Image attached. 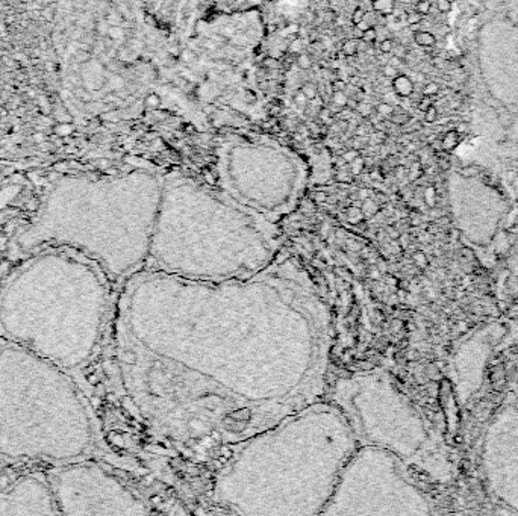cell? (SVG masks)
<instances>
[{"instance_id":"1","label":"cell","mask_w":518,"mask_h":516,"mask_svg":"<svg viewBox=\"0 0 518 516\" xmlns=\"http://www.w3.org/2000/svg\"><path fill=\"white\" fill-rule=\"evenodd\" d=\"M332 338L329 306L294 259L225 282L141 270L120 301L128 395L190 448L236 445L320 401Z\"/></svg>"},{"instance_id":"2","label":"cell","mask_w":518,"mask_h":516,"mask_svg":"<svg viewBox=\"0 0 518 516\" xmlns=\"http://www.w3.org/2000/svg\"><path fill=\"white\" fill-rule=\"evenodd\" d=\"M358 445L337 404L312 403L238 442L215 476L214 499L236 515L323 513Z\"/></svg>"},{"instance_id":"3","label":"cell","mask_w":518,"mask_h":516,"mask_svg":"<svg viewBox=\"0 0 518 516\" xmlns=\"http://www.w3.org/2000/svg\"><path fill=\"white\" fill-rule=\"evenodd\" d=\"M161 199L149 176L62 179L19 238L24 250L59 248L97 265L108 280H129L146 268Z\"/></svg>"},{"instance_id":"4","label":"cell","mask_w":518,"mask_h":516,"mask_svg":"<svg viewBox=\"0 0 518 516\" xmlns=\"http://www.w3.org/2000/svg\"><path fill=\"white\" fill-rule=\"evenodd\" d=\"M108 278L83 256L38 250L0 291V332L64 369L88 362L108 313Z\"/></svg>"},{"instance_id":"5","label":"cell","mask_w":518,"mask_h":516,"mask_svg":"<svg viewBox=\"0 0 518 516\" xmlns=\"http://www.w3.org/2000/svg\"><path fill=\"white\" fill-rule=\"evenodd\" d=\"M273 221L188 180L161 189L144 270L200 282L247 278L276 260Z\"/></svg>"},{"instance_id":"6","label":"cell","mask_w":518,"mask_h":516,"mask_svg":"<svg viewBox=\"0 0 518 516\" xmlns=\"http://www.w3.org/2000/svg\"><path fill=\"white\" fill-rule=\"evenodd\" d=\"M96 443V427L64 368L23 347L0 348V454L70 463Z\"/></svg>"},{"instance_id":"7","label":"cell","mask_w":518,"mask_h":516,"mask_svg":"<svg viewBox=\"0 0 518 516\" xmlns=\"http://www.w3.org/2000/svg\"><path fill=\"white\" fill-rule=\"evenodd\" d=\"M330 401L341 409L359 445H374L441 476L444 460L427 421L386 371H359L340 379Z\"/></svg>"},{"instance_id":"8","label":"cell","mask_w":518,"mask_h":516,"mask_svg":"<svg viewBox=\"0 0 518 516\" xmlns=\"http://www.w3.org/2000/svg\"><path fill=\"white\" fill-rule=\"evenodd\" d=\"M429 498L409 477L406 463L374 445H358L340 472L321 515H427Z\"/></svg>"},{"instance_id":"9","label":"cell","mask_w":518,"mask_h":516,"mask_svg":"<svg viewBox=\"0 0 518 516\" xmlns=\"http://www.w3.org/2000/svg\"><path fill=\"white\" fill-rule=\"evenodd\" d=\"M58 513L62 515H147L150 507L113 472L76 460L64 463L49 480Z\"/></svg>"},{"instance_id":"10","label":"cell","mask_w":518,"mask_h":516,"mask_svg":"<svg viewBox=\"0 0 518 516\" xmlns=\"http://www.w3.org/2000/svg\"><path fill=\"white\" fill-rule=\"evenodd\" d=\"M480 469L488 492L518 512V401L503 406L480 443Z\"/></svg>"},{"instance_id":"11","label":"cell","mask_w":518,"mask_h":516,"mask_svg":"<svg viewBox=\"0 0 518 516\" xmlns=\"http://www.w3.org/2000/svg\"><path fill=\"white\" fill-rule=\"evenodd\" d=\"M506 327L500 323H488L460 342L452 360L453 385L458 395L465 403L482 386L488 357L505 338Z\"/></svg>"},{"instance_id":"12","label":"cell","mask_w":518,"mask_h":516,"mask_svg":"<svg viewBox=\"0 0 518 516\" xmlns=\"http://www.w3.org/2000/svg\"><path fill=\"white\" fill-rule=\"evenodd\" d=\"M0 515H58L50 483L24 476L0 489Z\"/></svg>"},{"instance_id":"13","label":"cell","mask_w":518,"mask_h":516,"mask_svg":"<svg viewBox=\"0 0 518 516\" xmlns=\"http://www.w3.org/2000/svg\"><path fill=\"white\" fill-rule=\"evenodd\" d=\"M393 88L396 91V94L399 97H409L414 92V82L411 80V77L404 76V74H399L397 77L393 79Z\"/></svg>"},{"instance_id":"14","label":"cell","mask_w":518,"mask_h":516,"mask_svg":"<svg viewBox=\"0 0 518 516\" xmlns=\"http://www.w3.org/2000/svg\"><path fill=\"white\" fill-rule=\"evenodd\" d=\"M414 41L415 44H418L420 47H433L437 44V38L432 32L429 31H417L414 34Z\"/></svg>"},{"instance_id":"15","label":"cell","mask_w":518,"mask_h":516,"mask_svg":"<svg viewBox=\"0 0 518 516\" xmlns=\"http://www.w3.org/2000/svg\"><path fill=\"white\" fill-rule=\"evenodd\" d=\"M459 133L456 132V130H449V132H445L444 133V136L441 138V146H442V150L444 151H453L456 147H458V144H459Z\"/></svg>"},{"instance_id":"16","label":"cell","mask_w":518,"mask_h":516,"mask_svg":"<svg viewBox=\"0 0 518 516\" xmlns=\"http://www.w3.org/2000/svg\"><path fill=\"white\" fill-rule=\"evenodd\" d=\"M396 8V0H373V9L382 16H391Z\"/></svg>"},{"instance_id":"17","label":"cell","mask_w":518,"mask_h":516,"mask_svg":"<svg viewBox=\"0 0 518 516\" xmlns=\"http://www.w3.org/2000/svg\"><path fill=\"white\" fill-rule=\"evenodd\" d=\"M358 46H359V39L348 38L347 41H344L341 50L345 56H355V55L358 53Z\"/></svg>"},{"instance_id":"18","label":"cell","mask_w":518,"mask_h":516,"mask_svg":"<svg viewBox=\"0 0 518 516\" xmlns=\"http://www.w3.org/2000/svg\"><path fill=\"white\" fill-rule=\"evenodd\" d=\"M389 120H391V123L399 124V126H404V124L409 123L411 117H409L408 112H404V111H402V109H399V111L394 109V112H393V115L389 117Z\"/></svg>"},{"instance_id":"19","label":"cell","mask_w":518,"mask_h":516,"mask_svg":"<svg viewBox=\"0 0 518 516\" xmlns=\"http://www.w3.org/2000/svg\"><path fill=\"white\" fill-rule=\"evenodd\" d=\"M394 109H396V108L391 105V103L382 102V103H379V105L376 106V112H377V115H381V117H384V118H389L391 115H393Z\"/></svg>"},{"instance_id":"20","label":"cell","mask_w":518,"mask_h":516,"mask_svg":"<svg viewBox=\"0 0 518 516\" xmlns=\"http://www.w3.org/2000/svg\"><path fill=\"white\" fill-rule=\"evenodd\" d=\"M348 102V95L344 91H333L332 94V103L338 108H345Z\"/></svg>"},{"instance_id":"21","label":"cell","mask_w":518,"mask_h":516,"mask_svg":"<svg viewBox=\"0 0 518 516\" xmlns=\"http://www.w3.org/2000/svg\"><path fill=\"white\" fill-rule=\"evenodd\" d=\"M361 39L364 41V43H367V44H373V43H376V39H377V31L374 29L373 26H371V27H368L367 31H364V32L361 34Z\"/></svg>"},{"instance_id":"22","label":"cell","mask_w":518,"mask_h":516,"mask_svg":"<svg viewBox=\"0 0 518 516\" xmlns=\"http://www.w3.org/2000/svg\"><path fill=\"white\" fill-rule=\"evenodd\" d=\"M355 111H356V112H358L362 118H368V117H371V114H373V108H371L368 103H365V102L358 103Z\"/></svg>"},{"instance_id":"23","label":"cell","mask_w":518,"mask_h":516,"mask_svg":"<svg viewBox=\"0 0 518 516\" xmlns=\"http://www.w3.org/2000/svg\"><path fill=\"white\" fill-rule=\"evenodd\" d=\"M430 9H432V3L429 2V0H418L417 5H415V11L418 14H422L423 17L427 16V14L430 12Z\"/></svg>"},{"instance_id":"24","label":"cell","mask_w":518,"mask_h":516,"mask_svg":"<svg viewBox=\"0 0 518 516\" xmlns=\"http://www.w3.org/2000/svg\"><path fill=\"white\" fill-rule=\"evenodd\" d=\"M438 92H440V85L437 82H429L423 88V95H427V97H435Z\"/></svg>"},{"instance_id":"25","label":"cell","mask_w":518,"mask_h":516,"mask_svg":"<svg viewBox=\"0 0 518 516\" xmlns=\"http://www.w3.org/2000/svg\"><path fill=\"white\" fill-rule=\"evenodd\" d=\"M144 105H146V108H150V109H156V108H159V105H161V99H159V95H158V94H155V92H153V94H149V95L146 97V100H144Z\"/></svg>"},{"instance_id":"26","label":"cell","mask_w":518,"mask_h":516,"mask_svg":"<svg viewBox=\"0 0 518 516\" xmlns=\"http://www.w3.org/2000/svg\"><path fill=\"white\" fill-rule=\"evenodd\" d=\"M302 91L305 92V95L307 97V100L309 102H312L317 97V88L314 83H305V85L302 87Z\"/></svg>"},{"instance_id":"27","label":"cell","mask_w":518,"mask_h":516,"mask_svg":"<svg viewBox=\"0 0 518 516\" xmlns=\"http://www.w3.org/2000/svg\"><path fill=\"white\" fill-rule=\"evenodd\" d=\"M297 65H299L302 70H309V68L312 67L311 56H307L306 53H300L299 58H297Z\"/></svg>"},{"instance_id":"28","label":"cell","mask_w":518,"mask_h":516,"mask_svg":"<svg viewBox=\"0 0 518 516\" xmlns=\"http://www.w3.org/2000/svg\"><path fill=\"white\" fill-rule=\"evenodd\" d=\"M437 118H438V109L432 105L430 108H427L424 111V121L426 123H435Z\"/></svg>"},{"instance_id":"29","label":"cell","mask_w":518,"mask_h":516,"mask_svg":"<svg viewBox=\"0 0 518 516\" xmlns=\"http://www.w3.org/2000/svg\"><path fill=\"white\" fill-rule=\"evenodd\" d=\"M406 18H408V24H411V26H417V24L422 23L423 16H422V14H418L417 11H411V12H408V16H406Z\"/></svg>"},{"instance_id":"30","label":"cell","mask_w":518,"mask_h":516,"mask_svg":"<svg viewBox=\"0 0 518 516\" xmlns=\"http://www.w3.org/2000/svg\"><path fill=\"white\" fill-rule=\"evenodd\" d=\"M294 103H296L297 106H300V108H305V106H307L309 100H307V97L305 95V92L300 90V91H297L296 94H294Z\"/></svg>"},{"instance_id":"31","label":"cell","mask_w":518,"mask_h":516,"mask_svg":"<svg viewBox=\"0 0 518 516\" xmlns=\"http://www.w3.org/2000/svg\"><path fill=\"white\" fill-rule=\"evenodd\" d=\"M399 74H400V73H399V68H397V67L391 65V64H386V65L384 67V76H385V77L394 79V77H397Z\"/></svg>"},{"instance_id":"32","label":"cell","mask_w":518,"mask_h":516,"mask_svg":"<svg viewBox=\"0 0 518 516\" xmlns=\"http://www.w3.org/2000/svg\"><path fill=\"white\" fill-rule=\"evenodd\" d=\"M180 58L187 64H192V62H195V59H197V55H195L192 50H182Z\"/></svg>"},{"instance_id":"33","label":"cell","mask_w":518,"mask_h":516,"mask_svg":"<svg viewBox=\"0 0 518 516\" xmlns=\"http://www.w3.org/2000/svg\"><path fill=\"white\" fill-rule=\"evenodd\" d=\"M379 49H381L382 53H393V49H394L393 39H389V38L382 39V43L379 44Z\"/></svg>"},{"instance_id":"34","label":"cell","mask_w":518,"mask_h":516,"mask_svg":"<svg viewBox=\"0 0 518 516\" xmlns=\"http://www.w3.org/2000/svg\"><path fill=\"white\" fill-rule=\"evenodd\" d=\"M437 8H438L440 12L447 14V12H450V9H452V2H450V0H437Z\"/></svg>"},{"instance_id":"35","label":"cell","mask_w":518,"mask_h":516,"mask_svg":"<svg viewBox=\"0 0 518 516\" xmlns=\"http://www.w3.org/2000/svg\"><path fill=\"white\" fill-rule=\"evenodd\" d=\"M289 50H291L292 53H300V52L303 50V39H300V38L294 39L292 43L289 44Z\"/></svg>"},{"instance_id":"36","label":"cell","mask_w":518,"mask_h":516,"mask_svg":"<svg viewBox=\"0 0 518 516\" xmlns=\"http://www.w3.org/2000/svg\"><path fill=\"white\" fill-rule=\"evenodd\" d=\"M364 18H365V12H364V9L362 8H356L353 11V14H352V21L356 24V23H359Z\"/></svg>"},{"instance_id":"37","label":"cell","mask_w":518,"mask_h":516,"mask_svg":"<svg viewBox=\"0 0 518 516\" xmlns=\"http://www.w3.org/2000/svg\"><path fill=\"white\" fill-rule=\"evenodd\" d=\"M432 105H433V103H432V99H430V97L423 95V99L420 100V103H418V109H420V111H423V112H424V111H426L427 108H430Z\"/></svg>"},{"instance_id":"38","label":"cell","mask_w":518,"mask_h":516,"mask_svg":"<svg viewBox=\"0 0 518 516\" xmlns=\"http://www.w3.org/2000/svg\"><path fill=\"white\" fill-rule=\"evenodd\" d=\"M356 158H359L358 150H350V151H345L344 155H343V159L347 161V162H352V161H355Z\"/></svg>"},{"instance_id":"39","label":"cell","mask_w":518,"mask_h":516,"mask_svg":"<svg viewBox=\"0 0 518 516\" xmlns=\"http://www.w3.org/2000/svg\"><path fill=\"white\" fill-rule=\"evenodd\" d=\"M345 82L344 80H340V79H337V80H333L332 82V90L333 91H344L345 90Z\"/></svg>"},{"instance_id":"40","label":"cell","mask_w":518,"mask_h":516,"mask_svg":"<svg viewBox=\"0 0 518 516\" xmlns=\"http://www.w3.org/2000/svg\"><path fill=\"white\" fill-rule=\"evenodd\" d=\"M264 65L269 67V68H279V67H281V64H279V61L276 58H265L264 59Z\"/></svg>"},{"instance_id":"41","label":"cell","mask_w":518,"mask_h":516,"mask_svg":"<svg viewBox=\"0 0 518 516\" xmlns=\"http://www.w3.org/2000/svg\"><path fill=\"white\" fill-rule=\"evenodd\" d=\"M355 26H356V29H358V31H361V34H362L364 31H367V29H368V27H371V24H370V23H368V21H367L365 18H364V20H361L359 23H356Z\"/></svg>"},{"instance_id":"42","label":"cell","mask_w":518,"mask_h":516,"mask_svg":"<svg viewBox=\"0 0 518 516\" xmlns=\"http://www.w3.org/2000/svg\"><path fill=\"white\" fill-rule=\"evenodd\" d=\"M455 130H456L459 135H464V133H467V132H468V124H467L465 121H462V123H459V124H458Z\"/></svg>"},{"instance_id":"43","label":"cell","mask_w":518,"mask_h":516,"mask_svg":"<svg viewBox=\"0 0 518 516\" xmlns=\"http://www.w3.org/2000/svg\"><path fill=\"white\" fill-rule=\"evenodd\" d=\"M355 135H356V136H368V129L361 124V126H358V128L355 129Z\"/></svg>"},{"instance_id":"44","label":"cell","mask_w":518,"mask_h":516,"mask_svg":"<svg viewBox=\"0 0 518 516\" xmlns=\"http://www.w3.org/2000/svg\"><path fill=\"white\" fill-rule=\"evenodd\" d=\"M393 53H394V56H396V58L402 59V58H404L406 50H404L402 46H399V47H394V49H393Z\"/></svg>"},{"instance_id":"45","label":"cell","mask_w":518,"mask_h":516,"mask_svg":"<svg viewBox=\"0 0 518 516\" xmlns=\"http://www.w3.org/2000/svg\"><path fill=\"white\" fill-rule=\"evenodd\" d=\"M500 121H501V124H503V126H511V117L508 115V114H501L500 115Z\"/></svg>"},{"instance_id":"46","label":"cell","mask_w":518,"mask_h":516,"mask_svg":"<svg viewBox=\"0 0 518 516\" xmlns=\"http://www.w3.org/2000/svg\"><path fill=\"white\" fill-rule=\"evenodd\" d=\"M402 2H403V3H409V2H411V0H402Z\"/></svg>"}]
</instances>
